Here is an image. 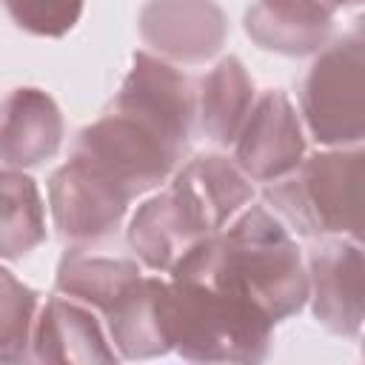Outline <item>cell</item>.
<instances>
[{"label":"cell","mask_w":365,"mask_h":365,"mask_svg":"<svg viewBox=\"0 0 365 365\" xmlns=\"http://www.w3.org/2000/svg\"><path fill=\"white\" fill-rule=\"evenodd\" d=\"M46 240V205L20 168H0V259H23Z\"/></svg>","instance_id":"19"},{"label":"cell","mask_w":365,"mask_h":365,"mask_svg":"<svg viewBox=\"0 0 365 365\" xmlns=\"http://www.w3.org/2000/svg\"><path fill=\"white\" fill-rule=\"evenodd\" d=\"M308 131L322 145H359L365 134V40L354 29L322 48L299 88Z\"/></svg>","instance_id":"4"},{"label":"cell","mask_w":365,"mask_h":365,"mask_svg":"<svg viewBox=\"0 0 365 365\" xmlns=\"http://www.w3.org/2000/svg\"><path fill=\"white\" fill-rule=\"evenodd\" d=\"M48 205L60 240L80 248L120 228L128 211V194L88 163L71 157L48 180Z\"/></svg>","instance_id":"7"},{"label":"cell","mask_w":365,"mask_h":365,"mask_svg":"<svg viewBox=\"0 0 365 365\" xmlns=\"http://www.w3.org/2000/svg\"><path fill=\"white\" fill-rule=\"evenodd\" d=\"M334 29V11L317 0H257L245 11V34L285 57L317 54Z\"/></svg>","instance_id":"15"},{"label":"cell","mask_w":365,"mask_h":365,"mask_svg":"<svg viewBox=\"0 0 365 365\" xmlns=\"http://www.w3.org/2000/svg\"><path fill=\"white\" fill-rule=\"evenodd\" d=\"M143 277L134 259H114V257H91L83 248H68L57 262L54 288L57 294L91 305L97 311H108L123 291Z\"/></svg>","instance_id":"18"},{"label":"cell","mask_w":365,"mask_h":365,"mask_svg":"<svg viewBox=\"0 0 365 365\" xmlns=\"http://www.w3.org/2000/svg\"><path fill=\"white\" fill-rule=\"evenodd\" d=\"M71 157L97 168L120 191H125L128 200H134L160 185L177 168L182 151H177L137 117L108 106L103 117L77 134Z\"/></svg>","instance_id":"5"},{"label":"cell","mask_w":365,"mask_h":365,"mask_svg":"<svg viewBox=\"0 0 365 365\" xmlns=\"http://www.w3.org/2000/svg\"><path fill=\"white\" fill-rule=\"evenodd\" d=\"M168 191L174 194L197 237H208L225 228V222L254 197L251 180L222 154H200L188 160L174 174Z\"/></svg>","instance_id":"11"},{"label":"cell","mask_w":365,"mask_h":365,"mask_svg":"<svg viewBox=\"0 0 365 365\" xmlns=\"http://www.w3.org/2000/svg\"><path fill=\"white\" fill-rule=\"evenodd\" d=\"M254 106V80L240 57H222L200 83L197 120L217 145H231Z\"/></svg>","instance_id":"16"},{"label":"cell","mask_w":365,"mask_h":365,"mask_svg":"<svg viewBox=\"0 0 365 365\" xmlns=\"http://www.w3.org/2000/svg\"><path fill=\"white\" fill-rule=\"evenodd\" d=\"M302 154H305V137L291 100L279 88L262 91L254 100L234 140V160L240 171L248 180L274 182L288 171H294Z\"/></svg>","instance_id":"8"},{"label":"cell","mask_w":365,"mask_h":365,"mask_svg":"<svg viewBox=\"0 0 365 365\" xmlns=\"http://www.w3.org/2000/svg\"><path fill=\"white\" fill-rule=\"evenodd\" d=\"M3 6L17 29L37 37H63L83 14V0H3Z\"/></svg>","instance_id":"21"},{"label":"cell","mask_w":365,"mask_h":365,"mask_svg":"<svg viewBox=\"0 0 365 365\" xmlns=\"http://www.w3.org/2000/svg\"><path fill=\"white\" fill-rule=\"evenodd\" d=\"M63 145V114L40 88H11L0 100V163L34 168Z\"/></svg>","instance_id":"12"},{"label":"cell","mask_w":365,"mask_h":365,"mask_svg":"<svg viewBox=\"0 0 365 365\" xmlns=\"http://www.w3.org/2000/svg\"><path fill=\"white\" fill-rule=\"evenodd\" d=\"M137 29L163 60L197 66L222 48L228 17L214 0H148L140 9Z\"/></svg>","instance_id":"9"},{"label":"cell","mask_w":365,"mask_h":365,"mask_svg":"<svg viewBox=\"0 0 365 365\" xmlns=\"http://www.w3.org/2000/svg\"><path fill=\"white\" fill-rule=\"evenodd\" d=\"M31 359L54 365L117 362L97 317L77 299L51 297L31 325Z\"/></svg>","instance_id":"13"},{"label":"cell","mask_w":365,"mask_h":365,"mask_svg":"<svg viewBox=\"0 0 365 365\" xmlns=\"http://www.w3.org/2000/svg\"><path fill=\"white\" fill-rule=\"evenodd\" d=\"M202 237L188 225L171 191L145 200L128 222V245L151 271H171V265Z\"/></svg>","instance_id":"17"},{"label":"cell","mask_w":365,"mask_h":365,"mask_svg":"<svg viewBox=\"0 0 365 365\" xmlns=\"http://www.w3.org/2000/svg\"><path fill=\"white\" fill-rule=\"evenodd\" d=\"M165 297L168 282L160 277H140L106 311L108 342H114L117 356L148 359L171 351Z\"/></svg>","instance_id":"14"},{"label":"cell","mask_w":365,"mask_h":365,"mask_svg":"<svg viewBox=\"0 0 365 365\" xmlns=\"http://www.w3.org/2000/svg\"><path fill=\"white\" fill-rule=\"evenodd\" d=\"M317 3H322L328 11H334V14H336L339 9H351V6H359L362 0H317Z\"/></svg>","instance_id":"22"},{"label":"cell","mask_w":365,"mask_h":365,"mask_svg":"<svg viewBox=\"0 0 365 365\" xmlns=\"http://www.w3.org/2000/svg\"><path fill=\"white\" fill-rule=\"evenodd\" d=\"M365 154L322 151L299 160L294 171L265 185V202L282 225L302 237H362Z\"/></svg>","instance_id":"3"},{"label":"cell","mask_w":365,"mask_h":365,"mask_svg":"<svg viewBox=\"0 0 365 365\" xmlns=\"http://www.w3.org/2000/svg\"><path fill=\"white\" fill-rule=\"evenodd\" d=\"M37 291L0 265V362H23L31 348Z\"/></svg>","instance_id":"20"},{"label":"cell","mask_w":365,"mask_h":365,"mask_svg":"<svg viewBox=\"0 0 365 365\" xmlns=\"http://www.w3.org/2000/svg\"><path fill=\"white\" fill-rule=\"evenodd\" d=\"M111 108L137 117L185 154L197 117V91L194 83L168 60L148 51H134L131 68L111 100Z\"/></svg>","instance_id":"6"},{"label":"cell","mask_w":365,"mask_h":365,"mask_svg":"<svg viewBox=\"0 0 365 365\" xmlns=\"http://www.w3.org/2000/svg\"><path fill=\"white\" fill-rule=\"evenodd\" d=\"M171 351L191 362H259L274 322L254 305L194 279H168Z\"/></svg>","instance_id":"2"},{"label":"cell","mask_w":365,"mask_h":365,"mask_svg":"<svg viewBox=\"0 0 365 365\" xmlns=\"http://www.w3.org/2000/svg\"><path fill=\"white\" fill-rule=\"evenodd\" d=\"M262 311L274 325L308 302V271L288 228L265 208H245L228 228L197 240L168 271Z\"/></svg>","instance_id":"1"},{"label":"cell","mask_w":365,"mask_h":365,"mask_svg":"<svg viewBox=\"0 0 365 365\" xmlns=\"http://www.w3.org/2000/svg\"><path fill=\"white\" fill-rule=\"evenodd\" d=\"M308 299L322 328L359 336L365 319V265L359 242L331 240L308 257Z\"/></svg>","instance_id":"10"}]
</instances>
